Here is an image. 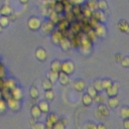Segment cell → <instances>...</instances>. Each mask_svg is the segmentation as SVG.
I'll return each instance as SVG.
<instances>
[{
	"mask_svg": "<svg viewBox=\"0 0 129 129\" xmlns=\"http://www.w3.org/2000/svg\"><path fill=\"white\" fill-rule=\"evenodd\" d=\"M82 101H83V104H84L85 106H90V105H92V103H93V98H92L89 94L86 93V94L83 95Z\"/></svg>",
	"mask_w": 129,
	"mask_h": 129,
	"instance_id": "484cf974",
	"label": "cell"
},
{
	"mask_svg": "<svg viewBox=\"0 0 129 129\" xmlns=\"http://www.w3.org/2000/svg\"><path fill=\"white\" fill-rule=\"evenodd\" d=\"M82 13H83V16L86 17V18H91L92 17V14H93V10H91L88 6L83 8L82 9Z\"/></svg>",
	"mask_w": 129,
	"mask_h": 129,
	"instance_id": "1f68e13d",
	"label": "cell"
},
{
	"mask_svg": "<svg viewBox=\"0 0 129 129\" xmlns=\"http://www.w3.org/2000/svg\"><path fill=\"white\" fill-rule=\"evenodd\" d=\"M105 128H106V126L103 125V124H98V125H96V129H105Z\"/></svg>",
	"mask_w": 129,
	"mask_h": 129,
	"instance_id": "db71d44e",
	"label": "cell"
},
{
	"mask_svg": "<svg viewBox=\"0 0 129 129\" xmlns=\"http://www.w3.org/2000/svg\"><path fill=\"white\" fill-rule=\"evenodd\" d=\"M108 115H109V110H108L107 106L103 105V103L100 104V105L97 107V110H96V116L99 117L100 119H104V118L108 117Z\"/></svg>",
	"mask_w": 129,
	"mask_h": 129,
	"instance_id": "3957f363",
	"label": "cell"
},
{
	"mask_svg": "<svg viewBox=\"0 0 129 129\" xmlns=\"http://www.w3.org/2000/svg\"><path fill=\"white\" fill-rule=\"evenodd\" d=\"M97 93H98V92L96 91V89H95L93 86H89V87H88V89H87V94H89L92 98H94Z\"/></svg>",
	"mask_w": 129,
	"mask_h": 129,
	"instance_id": "ab89813d",
	"label": "cell"
},
{
	"mask_svg": "<svg viewBox=\"0 0 129 129\" xmlns=\"http://www.w3.org/2000/svg\"><path fill=\"white\" fill-rule=\"evenodd\" d=\"M8 23H9V17H8V16H5V15L0 16V25H1L2 27L7 26Z\"/></svg>",
	"mask_w": 129,
	"mask_h": 129,
	"instance_id": "8d00e7d4",
	"label": "cell"
},
{
	"mask_svg": "<svg viewBox=\"0 0 129 129\" xmlns=\"http://www.w3.org/2000/svg\"><path fill=\"white\" fill-rule=\"evenodd\" d=\"M52 128H53V129H63V128H64V125L61 123L60 120H57V121L53 124Z\"/></svg>",
	"mask_w": 129,
	"mask_h": 129,
	"instance_id": "bcb514c9",
	"label": "cell"
},
{
	"mask_svg": "<svg viewBox=\"0 0 129 129\" xmlns=\"http://www.w3.org/2000/svg\"><path fill=\"white\" fill-rule=\"evenodd\" d=\"M58 44L60 46V48L64 51H68L70 50V48L72 47V44H71V39L68 37V36H64L62 35V37L60 38V40L58 41Z\"/></svg>",
	"mask_w": 129,
	"mask_h": 129,
	"instance_id": "8992f818",
	"label": "cell"
},
{
	"mask_svg": "<svg viewBox=\"0 0 129 129\" xmlns=\"http://www.w3.org/2000/svg\"><path fill=\"white\" fill-rule=\"evenodd\" d=\"M124 128L125 129H129V119L128 118L124 119Z\"/></svg>",
	"mask_w": 129,
	"mask_h": 129,
	"instance_id": "f907efd6",
	"label": "cell"
},
{
	"mask_svg": "<svg viewBox=\"0 0 129 129\" xmlns=\"http://www.w3.org/2000/svg\"><path fill=\"white\" fill-rule=\"evenodd\" d=\"M50 70L54 72H59L60 71V61L58 59H54L50 63Z\"/></svg>",
	"mask_w": 129,
	"mask_h": 129,
	"instance_id": "83f0119b",
	"label": "cell"
},
{
	"mask_svg": "<svg viewBox=\"0 0 129 129\" xmlns=\"http://www.w3.org/2000/svg\"><path fill=\"white\" fill-rule=\"evenodd\" d=\"M30 113H31V116H32L33 119H38V118L40 117V115H41V111H40V109L38 108L37 105H36V106H33V107L31 108Z\"/></svg>",
	"mask_w": 129,
	"mask_h": 129,
	"instance_id": "44dd1931",
	"label": "cell"
},
{
	"mask_svg": "<svg viewBox=\"0 0 129 129\" xmlns=\"http://www.w3.org/2000/svg\"><path fill=\"white\" fill-rule=\"evenodd\" d=\"M57 81L59 82L60 85L62 86H66L70 83V79H69V75L64 74L63 72H58V76H57Z\"/></svg>",
	"mask_w": 129,
	"mask_h": 129,
	"instance_id": "5bb4252c",
	"label": "cell"
},
{
	"mask_svg": "<svg viewBox=\"0 0 129 129\" xmlns=\"http://www.w3.org/2000/svg\"><path fill=\"white\" fill-rule=\"evenodd\" d=\"M55 1H61V0H55Z\"/></svg>",
	"mask_w": 129,
	"mask_h": 129,
	"instance_id": "91938a15",
	"label": "cell"
},
{
	"mask_svg": "<svg viewBox=\"0 0 129 129\" xmlns=\"http://www.w3.org/2000/svg\"><path fill=\"white\" fill-rule=\"evenodd\" d=\"M92 17H94L96 20H98L99 22H104L106 21L107 17L105 15V13L103 12V10H100V9H96L93 11V14H92Z\"/></svg>",
	"mask_w": 129,
	"mask_h": 129,
	"instance_id": "9c48e42d",
	"label": "cell"
},
{
	"mask_svg": "<svg viewBox=\"0 0 129 129\" xmlns=\"http://www.w3.org/2000/svg\"><path fill=\"white\" fill-rule=\"evenodd\" d=\"M93 101H95L96 103H98V104H102L104 101H105V98L102 96V95H100V94H96V96L93 98Z\"/></svg>",
	"mask_w": 129,
	"mask_h": 129,
	"instance_id": "60d3db41",
	"label": "cell"
},
{
	"mask_svg": "<svg viewBox=\"0 0 129 129\" xmlns=\"http://www.w3.org/2000/svg\"><path fill=\"white\" fill-rule=\"evenodd\" d=\"M79 47H80V51H81L83 54L87 55V54H89V53L91 52V47H92V45H91V42H90V43H87V44H81Z\"/></svg>",
	"mask_w": 129,
	"mask_h": 129,
	"instance_id": "ffe728a7",
	"label": "cell"
},
{
	"mask_svg": "<svg viewBox=\"0 0 129 129\" xmlns=\"http://www.w3.org/2000/svg\"><path fill=\"white\" fill-rule=\"evenodd\" d=\"M4 76H5V70H4L3 66H1V67H0V78L2 79Z\"/></svg>",
	"mask_w": 129,
	"mask_h": 129,
	"instance_id": "816d5d0a",
	"label": "cell"
},
{
	"mask_svg": "<svg viewBox=\"0 0 129 129\" xmlns=\"http://www.w3.org/2000/svg\"><path fill=\"white\" fill-rule=\"evenodd\" d=\"M6 108H7V104H6V101H5V100H3V99L1 98V99H0V113H3V112H5Z\"/></svg>",
	"mask_w": 129,
	"mask_h": 129,
	"instance_id": "ee69618b",
	"label": "cell"
},
{
	"mask_svg": "<svg viewBox=\"0 0 129 129\" xmlns=\"http://www.w3.org/2000/svg\"><path fill=\"white\" fill-rule=\"evenodd\" d=\"M117 27H118L119 31H121V32H124V33H128V31H129L128 22H127L126 20H124V19H122V20H120V21L118 22V24H117Z\"/></svg>",
	"mask_w": 129,
	"mask_h": 129,
	"instance_id": "9a60e30c",
	"label": "cell"
},
{
	"mask_svg": "<svg viewBox=\"0 0 129 129\" xmlns=\"http://www.w3.org/2000/svg\"><path fill=\"white\" fill-rule=\"evenodd\" d=\"M29 95H30V97L32 99H37L38 98V95H39V92H38V90L34 86H32L30 88V90H29Z\"/></svg>",
	"mask_w": 129,
	"mask_h": 129,
	"instance_id": "836d02e7",
	"label": "cell"
},
{
	"mask_svg": "<svg viewBox=\"0 0 129 129\" xmlns=\"http://www.w3.org/2000/svg\"><path fill=\"white\" fill-rule=\"evenodd\" d=\"M19 1H20L22 4H26V3L28 2V0H19Z\"/></svg>",
	"mask_w": 129,
	"mask_h": 129,
	"instance_id": "9f6ffc18",
	"label": "cell"
},
{
	"mask_svg": "<svg viewBox=\"0 0 129 129\" xmlns=\"http://www.w3.org/2000/svg\"><path fill=\"white\" fill-rule=\"evenodd\" d=\"M119 62L121 63L122 67H124V68H128V67H129V57H128V56H123V57L120 59Z\"/></svg>",
	"mask_w": 129,
	"mask_h": 129,
	"instance_id": "b9f144b4",
	"label": "cell"
},
{
	"mask_svg": "<svg viewBox=\"0 0 129 129\" xmlns=\"http://www.w3.org/2000/svg\"><path fill=\"white\" fill-rule=\"evenodd\" d=\"M60 72H63L67 75H72L75 72V64L72 60H64L60 62Z\"/></svg>",
	"mask_w": 129,
	"mask_h": 129,
	"instance_id": "6da1fadb",
	"label": "cell"
},
{
	"mask_svg": "<svg viewBox=\"0 0 129 129\" xmlns=\"http://www.w3.org/2000/svg\"><path fill=\"white\" fill-rule=\"evenodd\" d=\"M3 82H4V81L0 78V89H2V88H3Z\"/></svg>",
	"mask_w": 129,
	"mask_h": 129,
	"instance_id": "11a10c76",
	"label": "cell"
},
{
	"mask_svg": "<svg viewBox=\"0 0 129 129\" xmlns=\"http://www.w3.org/2000/svg\"><path fill=\"white\" fill-rule=\"evenodd\" d=\"M106 90V94L108 97H114L117 96L118 94V85L117 84H112L110 87H108Z\"/></svg>",
	"mask_w": 129,
	"mask_h": 129,
	"instance_id": "8fae6325",
	"label": "cell"
},
{
	"mask_svg": "<svg viewBox=\"0 0 129 129\" xmlns=\"http://www.w3.org/2000/svg\"><path fill=\"white\" fill-rule=\"evenodd\" d=\"M93 87L96 89L97 92H102L104 89L102 87V80H96L93 84Z\"/></svg>",
	"mask_w": 129,
	"mask_h": 129,
	"instance_id": "d590c367",
	"label": "cell"
},
{
	"mask_svg": "<svg viewBox=\"0 0 129 129\" xmlns=\"http://www.w3.org/2000/svg\"><path fill=\"white\" fill-rule=\"evenodd\" d=\"M46 51L43 47H38L35 50V57L39 60V61H44L46 59Z\"/></svg>",
	"mask_w": 129,
	"mask_h": 129,
	"instance_id": "30bf717a",
	"label": "cell"
},
{
	"mask_svg": "<svg viewBox=\"0 0 129 129\" xmlns=\"http://www.w3.org/2000/svg\"><path fill=\"white\" fill-rule=\"evenodd\" d=\"M53 10L56 12V13H61L64 11V7H63V4L61 1H55L54 2V5H53Z\"/></svg>",
	"mask_w": 129,
	"mask_h": 129,
	"instance_id": "cb8c5ba5",
	"label": "cell"
},
{
	"mask_svg": "<svg viewBox=\"0 0 129 129\" xmlns=\"http://www.w3.org/2000/svg\"><path fill=\"white\" fill-rule=\"evenodd\" d=\"M41 25V20L38 17H30L27 21V26L30 30H38Z\"/></svg>",
	"mask_w": 129,
	"mask_h": 129,
	"instance_id": "7a4b0ae2",
	"label": "cell"
},
{
	"mask_svg": "<svg viewBox=\"0 0 129 129\" xmlns=\"http://www.w3.org/2000/svg\"><path fill=\"white\" fill-rule=\"evenodd\" d=\"M120 115H121V117H122L123 119L129 118V108L126 107V106L122 107V108L120 109Z\"/></svg>",
	"mask_w": 129,
	"mask_h": 129,
	"instance_id": "e575fe53",
	"label": "cell"
},
{
	"mask_svg": "<svg viewBox=\"0 0 129 129\" xmlns=\"http://www.w3.org/2000/svg\"><path fill=\"white\" fill-rule=\"evenodd\" d=\"M57 120H59V119H58V116H57L55 113H50V114L47 115V117H46L45 127H47V128H52L53 124H54Z\"/></svg>",
	"mask_w": 129,
	"mask_h": 129,
	"instance_id": "ba28073f",
	"label": "cell"
},
{
	"mask_svg": "<svg viewBox=\"0 0 129 129\" xmlns=\"http://www.w3.org/2000/svg\"><path fill=\"white\" fill-rule=\"evenodd\" d=\"M37 106H38V108L40 109L41 113H46V112L49 111V106H48L47 101H40Z\"/></svg>",
	"mask_w": 129,
	"mask_h": 129,
	"instance_id": "603a6c76",
	"label": "cell"
},
{
	"mask_svg": "<svg viewBox=\"0 0 129 129\" xmlns=\"http://www.w3.org/2000/svg\"><path fill=\"white\" fill-rule=\"evenodd\" d=\"M44 98H45L46 101H52L53 98H54V93H53V91H52L51 89L45 90V92H44Z\"/></svg>",
	"mask_w": 129,
	"mask_h": 129,
	"instance_id": "f546056e",
	"label": "cell"
},
{
	"mask_svg": "<svg viewBox=\"0 0 129 129\" xmlns=\"http://www.w3.org/2000/svg\"><path fill=\"white\" fill-rule=\"evenodd\" d=\"M69 1L72 5H82L85 2V0H69Z\"/></svg>",
	"mask_w": 129,
	"mask_h": 129,
	"instance_id": "7dc6e473",
	"label": "cell"
},
{
	"mask_svg": "<svg viewBox=\"0 0 129 129\" xmlns=\"http://www.w3.org/2000/svg\"><path fill=\"white\" fill-rule=\"evenodd\" d=\"M84 127H85V128H89V129H96V124H94V123H92V122H89V123H87Z\"/></svg>",
	"mask_w": 129,
	"mask_h": 129,
	"instance_id": "681fc988",
	"label": "cell"
},
{
	"mask_svg": "<svg viewBox=\"0 0 129 129\" xmlns=\"http://www.w3.org/2000/svg\"><path fill=\"white\" fill-rule=\"evenodd\" d=\"M112 84H113V82H112L110 79L102 80V87H103V89H107V88H108V87H110Z\"/></svg>",
	"mask_w": 129,
	"mask_h": 129,
	"instance_id": "7bdbcfd3",
	"label": "cell"
},
{
	"mask_svg": "<svg viewBox=\"0 0 129 129\" xmlns=\"http://www.w3.org/2000/svg\"><path fill=\"white\" fill-rule=\"evenodd\" d=\"M123 57V55L121 54V53H117L116 55H115V59L117 60V61H120V59Z\"/></svg>",
	"mask_w": 129,
	"mask_h": 129,
	"instance_id": "f5cc1de1",
	"label": "cell"
},
{
	"mask_svg": "<svg viewBox=\"0 0 129 129\" xmlns=\"http://www.w3.org/2000/svg\"><path fill=\"white\" fill-rule=\"evenodd\" d=\"M32 127L35 128V129H44V128H45V125L42 124V123H38V122H37L36 124L32 125Z\"/></svg>",
	"mask_w": 129,
	"mask_h": 129,
	"instance_id": "c3c4849f",
	"label": "cell"
},
{
	"mask_svg": "<svg viewBox=\"0 0 129 129\" xmlns=\"http://www.w3.org/2000/svg\"><path fill=\"white\" fill-rule=\"evenodd\" d=\"M93 29H94V31H95L96 36H98V37H101V38H102V37H105L106 34H107V29H106L105 25L102 24L101 22H99Z\"/></svg>",
	"mask_w": 129,
	"mask_h": 129,
	"instance_id": "277c9868",
	"label": "cell"
},
{
	"mask_svg": "<svg viewBox=\"0 0 129 129\" xmlns=\"http://www.w3.org/2000/svg\"><path fill=\"white\" fill-rule=\"evenodd\" d=\"M74 17H75V15L73 14L72 10H70V11H66V18H64V19H67L69 22H71V21L74 19Z\"/></svg>",
	"mask_w": 129,
	"mask_h": 129,
	"instance_id": "f6af8a7d",
	"label": "cell"
},
{
	"mask_svg": "<svg viewBox=\"0 0 129 129\" xmlns=\"http://www.w3.org/2000/svg\"><path fill=\"white\" fill-rule=\"evenodd\" d=\"M12 13V8L9 5H3L0 8V14L1 15H5V16H9Z\"/></svg>",
	"mask_w": 129,
	"mask_h": 129,
	"instance_id": "7402d4cb",
	"label": "cell"
},
{
	"mask_svg": "<svg viewBox=\"0 0 129 129\" xmlns=\"http://www.w3.org/2000/svg\"><path fill=\"white\" fill-rule=\"evenodd\" d=\"M6 104H7L8 107H9L12 111H14V112H16V111H18V110L20 109L19 101L16 100V99H14V98H12V97H9L8 99H6Z\"/></svg>",
	"mask_w": 129,
	"mask_h": 129,
	"instance_id": "52a82bcc",
	"label": "cell"
},
{
	"mask_svg": "<svg viewBox=\"0 0 129 129\" xmlns=\"http://www.w3.org/2000/svg\"><path fill=\"white\" fill-rule=\"evenodd\" d=\"M118 105H119V99H118L116 96H114V97H110V98L108 99V106H109L111 109H115V108H117Z\"/></svg>",
	"mask_w": 129,
	"mask_h": 129,
	"instance_id": "d6986e66",
	"label": "cell"
},
{
	"mask_svg": "<svg viewBox=\"0 0 129 129\" xmlns=\"http://www.w3.org/2000/svg\"><path fill=\"white\" fill-rule=\"evenodd\" d=\"M2 98V91H1V89H0V99Z\"/></svg>",
	"mask_w": 129,
	"mask_h": 129,
	"instance_id": "6f0895ef",
	"label": "cell"
},
{
	"mask_svg": "<svg viewBox=\"0 0 129 129\" xmlns=\"http://www.w3.org/2000/svg\"><path fill=\"white\" fill-rule=\"evenodd\" d=\"M2 28H3V27H2V26H1V25H0V32H1V31H2Z\"/></svg>",
	"mask_w": 129,
	"mask_h": 129,
	"instance_id": "680465c9",
	"label": "cell"
},
{
	"mask_svg": "<svg viewBox=\"0 0 129 129\" xmlns=\"http://www.w3.org/2000/svg\"><path fill=\"white\" fill-rule=\"evenodd\" d=\"M72 12L75 15V17H80L82 15V8L81 5H73L72 6Z\"/></svg>",
	"mask_w": 129,
	"mask_h": 129,
	"instance_id": "4316f807",
	"label": "cell"
},
{
	"mask_svg": "<svg viewBox=\"0 0 129 129\" xmlns=\"http://www.w3.org/2000/svg\"><path fill=\"white\" fill-rule=\"evenodd\" d=\"M10 94H11V97L12 98H14V99H16L18 101H20L21 98H22V92H21V90L17 86H15L13 89H11Z\"/></svg>",
	"mask_w": 129,
	"mask_h": 129,
	"instance_id": "e0dca14e",
	"label": "cell"
},
{
	"mask_svg": "<svg viewBox=\"0 0 129 129\" xmlns=\"http://www.w3.org/2000/svg\"><path fill=\"white\" fill-rule=\"evenodd\" d=\"M15 86H16V83H15V81L13 79H8L7 81H4L3 82V88H6L8 90L13 89Z\"/></svg>",
	"mask_w": 129,
	"mask_h": 129,
	"instance_id": "d4e9b609",
	"label": "cell"
},
{
	"mask_svg": "<svg viewBox=\"0 0 129 129\" xmlns=\"http://www.w3.org/2000/svg\"><path fill=\"white\" fill-rule=\"evenodd\" d=\"M48 16H49V20H50V21H52L54 24H55V23H57V22H58V20H59V18H58V16H57V13H56L54 10H52V11L48 14Z\"/></svg>",
	"mask_w": 129,
	"mask_h": 129,
	"instance_id": "d6a6232c",
	"label": "cell"
},
{
	"mask_svg": "<svg viewBox=\"0 0 129 129\" xmlns=\"http://www.w3.org/2000/svg\"><path fill=\"white\" fill-rule=\"evenodd\" d=\"M62 35H63V33L60 31V30H52L51 31V40H52V42L54 43V44H58V41L60 40V38L62 37Z\"/></svg>",
	"mask_w": 129,
	"mask_h": 129,
	"instance_id": "4fadbf2b",
	"label": "cell"
},
{
	"mask_svg": "<svg viewBox=\"0 0 129 129\" xmlns=\"http://www.w3.org/2000/svg\"><path fill=\"white\" fill-rule=\"evenodd\" d=\"M57 76H58V72H54V71H49L48 74H47V79L51 82V83H54L56 80H57Z\"/></svg>",
	"mask_w": 129,
	"mask_h": 129,
	"instance_id": "f1b7e54d",
	"label": "cell"
},
{
	"mask_svg": "<svg viewBox=\"0 0 129 129\" xmlns=\"http://www.w3.org/2000/svg\"><path fill=\"white\" fill-rule=\"evenodd\" d=\"M97 6H98V9L103 10V11L108 9V4H107L106 0H98L97 1Z\"/></svg>",
	"mask_w": 129,
	"mask_h": 129,
	"instance_id": "4dcf8cb0",
	"label": "cell"
},
{
	"mask_svg": "<svg viewBox=\"0 0 129 129\" xmlns=\"http://www.w3.org/2000/svg\"><path fill=\"white\" fill-rule=\"evenodd\" d=\"M51 87H52V83H51L47 78H45V79L42 81V88H43L44 90H47V89H51Z\"/></svg>",
	"mask_w": 129,
	"mask_h": 129,
	"instance_id": "74e56055",
	"label": "cell"
},
{
	"mask_svg": "<svg viewBox=\"0 0 129 129\" xmlns=\"http://www.w3.org/2000/svg\"><path fill=\"white\" fill-rule=\"evenodd\" d=\"M88 7L91 9V10H96L98 9V6H97V0H88V3H87Z\"/></svg>",
	"mask_w": 129,
	"mask_h": 129,
	"instance_id": "f35d334b",
	"label": "cell"
},
{
	"mask_svg": "<svg viewBox=\"0 0 129 129\" xmlns=\"http://www.w3.org/2000/svg\"><path fill=\"white\" fill-rule=\"evenodd\" d=\"M71 27V30H72V33L73 34H77L79 32H81V29H82V23L79 22V21H74V22H70V26Z\"/></svg>",
	"mask_w": 129,
	"mask_h": 129,
	"instance_id": "7c38bea8",
	"label": "cell"
},
{
	"mask_svg": "<svg viewBox=\"0 0 129 129\" xmlns=\"http://www.w3.org/2000/svg\"><path fill=\"white\" fill-rule=\"evenodd\" d=\"M69 26H70V22H69L67 19H62V20H60V21L58 20V22H57L58 30H60L62 33H64V32L68 30Z\"/></svg>",
	"mask_w": 129,
	"mask_h": 129,
	"instance_id": "ac0fdd59",
	"label": "cell"
},
{
	"mask_svg": "<svg viewBox=\"0 0 129 129\" xmlns=\"http://www.w3.org/2000/svg\"><path fill=\"white\" fill-rule=\"evenodd\" d=\"M86 88V83L84 80H76L74 82V89L77 91V92H82L83 90H85Z\"/></svg>",
	"mask_w": 129,
	"mask_h": 129,
	"instance_id": "2e32d148",
	"label": "cell"
},
{
	"mask_svg": "<svg viewBox=\"0 0 129 129\" xmlns=\"http://www.w3.org/2000/svg\"><path fill=\"white\" fill-rule=\"evenodd\" d=\"M40 28H41L42 32L45 33V34L51 33V31L54 29V23L52 21H50V20H46L43 23H41Z\"/></svg>",
	"mask_w": 129,
	"mask_h": 129,
	"instance_id": "5b68a950",
	"label": "cell"
}]
</instances>
